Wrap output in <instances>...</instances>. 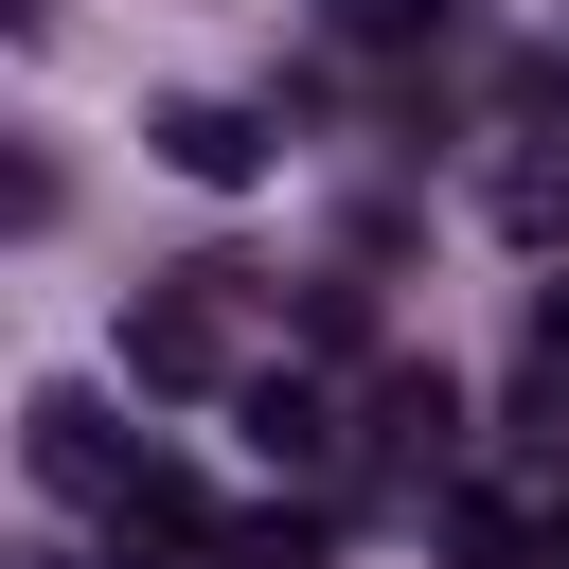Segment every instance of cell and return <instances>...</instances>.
<instances>
[{
    "label": "cell",
    "instance_id": "6da1fadb",
    "mask_svg": "<svg viewBox=\"0 0 569 569\" xmlns=\"http://www.w3.org/2000/svg\"><path fill=\"white\" fill-rule=\"evenodd\" d=\"M427 516H445V551H462V569H569V462H551V445H533V462H498V480H445Z\"/></svg>",
    "mask_w": 569,
    "mask_h": 569
},
{
    "label": "cell",
    "instance_id": "7a4b0ae2",
    "mask_svg": "<svg viewBox=\"0 0 569 569\" xmlns=\"http://www.w3.org/2000/svg\"><path fill=\"white\" fill-rule=\"evenodd\" d=\"M107 569H231L213 480H196V462H124V498H107Z\"/></svg>",
    "mask_w": 569,
    "mask_h": 569
},
{
    "label": "cell",
    "instance_id": "3957f363",
    "mask_svg": "<svg viewBox=\"0 0 569 569\" xmlns=\"http://www.w3.org/2000/svg\"><path fill=\"white\" fill-rule=\"evenodd\" d=\"M213 284H231V267H178L160 302H124V373H142V391H231V320H213Z\"/></svg>",
    "mask_w": 569,
    "mask_h": 569
},
{
    "label": "cell",
    "instance_id": "277c9868",
    "mask_svg": "<svg viewBox=\"0 0 569 569\" xmlns=\"http://www.w3.org/2000/svg\"><path fill=\"white\" fill-rule=\"evenodd\" d=\"M142 142H160V160H178V178H196V196H249V178H267V124H249V107H231V89H178V107H160V124H142Z\"/></svg>",
    "mask_w": 569,
    "mask_h": 569
},
{
    "label": "cell",
    "instance_id": "5b68a950",
    "mask_svg": "<svg viewBox=\"0 0 569 569\" xmlns=\"http://www.w3.org/2000/svg\"><path fill=\"white\" fill-rule=\"evenodd\" d=\"M18 462H36L53 498H124V427H107L89 391H36V409H18Z\"/></svg>",
    "mask_w": 569,
    "mask_h": 569
},
{
    "label": "cell",
    "instance_id": "8992f818",
    "mask_svg": "<svg viewBox=\"0 0 569 569\" xmlns=\"http://www.w3.org/2000/svg\"><path fill=\"white\" fill-rule=\"evenodd\" d=\"M231 409H249V445H267L284 480L338 462V391H320V373H231Z\"/></svg>",
    "mask_w": 569,
    "mask_h": 569
},
{
    "label": "cell",
    "instance_id": "52a82bcc",
    "mask_svg": "<svg viewBox=\"0 0 569 569\" xmlns=\"http://www.w3.org/2000/svg\"><path fill=\"white\" fill-rule=\"evenodd\" d=\"M373 445H391V462H427V480H445V462H462V391H445V373H427V356H409V373H373Z\"/></svg>",
    "mask_w": 569,
    "mask_h": 569
},
{
    "label": "cell",
    "instance_id": "ba28073f",
    "mask_svg": "<svg viewBox=\"0 0 569 569\" xmlns=\"http://www.w3.org/2000/svg\"><path fill=\"white\" fill-rule=\"evenodd\" d=\"M231 569H338V516L320 498H267V516H231Z\"/></svg>",
    "mask_w": 569,
    "mask_h": 569
},
{
    "label": "cell",
    "instance_id": "9c48e42d",
    "mask_svg": "<svg viewBox=\"0 0 569 569\" xmlns=\"http://www.w3.org/2000/svg\"><path fill=\"white\" fill-rule=\"evenodd\" d=\"M498 231H516V249H569V178L516 160V178H498Z\"/></svg>",
    "mask_w": 569,
    "mask_h": 569
},
{
    "label": "cell",
    "instance_id": "30bf717a",
    "mask_svg": "<svg viewBox=\"0 0 569 569\" xmlns=\"http://www.w3.org/2000/svg\"><path fill=\"white\" fill-rule=\"evenodd\" d=\"M338 36L356 53H409V36H445V0H338Z\"/></svg>",
    "mask_w": 569,
    "mask_h": 569
},
{
    "label": "cell",
    "instance_id": "8fae6325",
    "mask_svg": "<svg viewBox=\"0 0 569 569\" xmlns=\"http://www.w3.org/2000/svg\"><path fill=\"white\" fill-rule=\"evenodd\" d=\"M533 356H551V373H569V267H551V284H533Z\"/></svg>",
    "mask_w": 569,
    "mask_h": 569
}]
</instances>
